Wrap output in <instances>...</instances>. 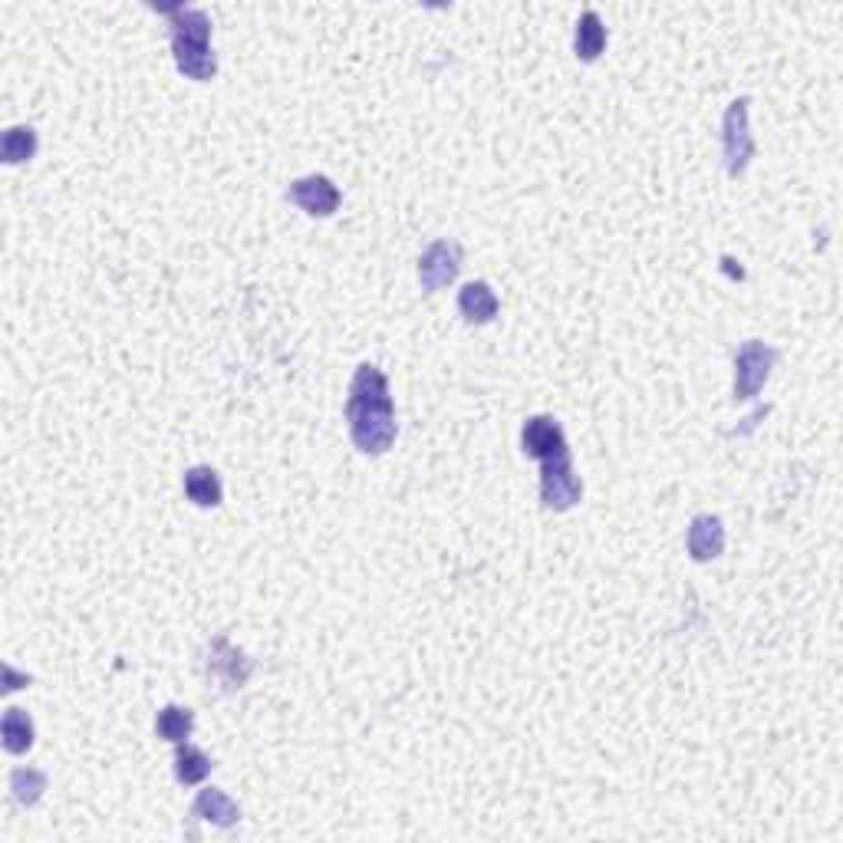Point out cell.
<instances>
[{"label": "cell", "instance_id": "cell-1", "mask_svg": "<svg viewBox=\"0 0 843 843\" xmlns=\"http://www.w3.org/2000/svg\"><path fill=\"white\" fill-rule=\"evenodd\" d=\"M347 429L357 452L363 455H385L395 445V402L389 392V379L373 363H363L353 373L347 395Z\"/></svg>", "mask_w": 843, "mask_h": 843}, {"label": "cell", "instance_id": "cell-2", "mask_svg": "<svg viewBox=\"0 0 843 843\" xmlns=\"http://www.w3.org/2000/svg\"><path fill=\"white\" fill-rule=\"evenodd\" d=\"M155 10L172 27V57H175L179 73L194 83L214 80L218 57L211 50V17L201 7H185V3H155Z\"/></svg>", "mask_w": 843, "mask_h": 843}, {"label": "cell", "instance_id": "cell-3", "mask_svg": "<svg viewBox=\"0 0 843 843\" xmlns=\"http://www.w3.org/2000/svg\"><path fill=\"white\" fill-rule=\"evenodd\" d=\"M749 96L742 99H732L729 109H725V119H722V149H725V172L732 179L745 175V169L751 165V155H754V136H751L749 126Z\"/></svg>", "mask_w": 843, "mask_h": 843}, {"label": "cell", "instance_id": "cell-4", "mask_svg": "<svg viewBox=\"0 0 843 843\" xmlns=\"http://www.w3.org/2000/svg\"><path fill=\"white\" fill-rule=\"evenodd\" d=\"M777 363V350L764 340H749L735 353V402L754 399Z\"/></svg>", "mask_w": 843, "mask_h": 843}, {"label": "cell", "instance_id": "cell-5", "mask_svg": "<svg viewBox=\"0 0 843 843\" xmlns=\"http://www.w3.org/2000/svg\"><path fill=\"white\" fill-rule=\"evenodd\" d=\"M462 261H465V251L455 238H439L432 241L422 258H419V283L425 293H439L442 287L455 283L459 271H462Z\"/></svg>", "mask_w": 843, "mask_h": 843}, {"label": "cell", "instance_id": "cell-6", "mask_svg": "<svg viewBox=\"0 0 843 843\" xmlns=\"http://www.w3.org/2000/svg\"><path fill=\"white\" fill-rule=\"evenodd\" d=\"M583 498V481L573 471V455L541 462V504L548 511H570Z\"/></svg>", "mask_w": 843, "mask_h": 843}, {"label": "cell", "instance_id": "cell-7", "mask_svg": "<svg viewBox=\"0 0 843 843\" xmlns=\"http://www.w3.org/2000/svg\"><path fill=\"white\" fill-rule=\"evenodd\" d=\"M521 449L534 462H551V459L570 455L563 425L554 415H531L521 429Z\"/></svg>", "mask_w": 843, "mask_h": 843}, {"label": "cell", "instance_id": "cell-8", "mask_svg": "<svg viewBox=\"0 0 843 843\" xmlns=\"http://www.w3.org/2000/svg\"><path fill=\"white\" fill-rule=\"evenodd\" d=\"M287 201L297 204L300 211H307L310 218H330V214H337L343 194H340V188L333 185V179L313 172V175H303V179L290 182Z\"/></svg>", "mask_w": 843, "mask_h": 843}, {"label": "cell", "instance_id": "cell-9", "mask_svg": "<svg viewBox=\"0 0 843 843\" xmlns=\"http://www.w3.org/2000/svg\"><path fill=\"white\" fill-rule=\"evenodd\" d=\"M204 669H208V682H218L221 689L234 692L248 682L251 675V659L244 656L241 650H234L224 636L211 640L208 646V659H204Z\"/></svg>", "mask_w": 843, "mask_h": 843}, {"label": "cell", "instance_id": "cell-10", "mask_svg": "<svg viewBox=\"0 0 843 843\" xmlns=\"http://www.w3.org/2000/svg\"><path fill=\"white\" fill-rule=\"evenodd\" d=\"M685 551L695 563H709L725 551V524L719 514H695L685 534Z\"/></svg>", "mask_w": 843, "mask_h": 843}, {"label": "cell", "instance_id": "cell-11", "mask_svg": "<svg viewBox=\"0 0 843 843\" xmlns=\"http://www.w3.org/2000/svg\"><path fill=\"white\" fill-rule=\"evenodd\" d=\"M191 817L194 821H208V824L228 831V827H234L241 821V807L221 787H201L198 797H194V804H191Z\"/></svg>", "mask_w": 843, "mask_h": 843}, {"label": "cell", "instance_id": "cell-12", "mask_svg": "<svg viewBox=\"0 0 843 843\" xmlns=\"http://www.w3.org/2000/svg\"><path fill=\"white\" fill-rule=\"evenodd\" d=\"M459 313L469 323H491L501 313V300L491 290V283L471 281L459 290Z\"/></svg>", "mask_w": 843, "mask_h": 843}, {"label": "cell", "instance_id": "cell-13", "mask_svg": "<svg viewBox=\"0 0 843 843\" xmlns=\"http://www.w3.org/2000/svg\"><path fill=\"white\" fill-rule=\"evenodd\" d=\"M603 50H606V27H603V20H600L596 10H583L580 20H576V30H573V53H576V60L593 63V60H600Z\"/></svg>", "mask_w": 843, "mask_h": 843}, {"label": "cell", "instance_id": "cell-14", "mask_svg": "<svg viewBox=\"0 0 843 843\" xmlns=\"http://www.w3.org/2000/svg\"><path fill=\"white\" fill-rule=\"evenodd\" d=\"M185 498L198 508H218L224 501V484L221 474L211 465H194L185 471Z\"/></svg>", "mask_w": 843, "mask_h": 843}, {"label": "cell", "instance_id": "cell-15", "mask_svg": "<svg viewBox=\"0 0 843 843\" xmlns=\"http://www.w3.org/2000/svg\"><path fill=\"white\" fill-rule=\"evenodd\" d=\"M33 739H37L33 719H30L23 709L10 705V709L3 712V722H0V742H3V751H7V754H27V751L33 749Z\"/></svg>", "mask_w": 843, "mask_h": 843}, {"label": "cell", "instance_id": "cell-16", "mask_svg": "<svg viewBox=\"0 0 843 843\" xmlns=\"http://www.w3.org/2000/svg\"><path fill=\"white\" fill-rule=\"evenodd\" d=\"M37 129L33 126H10L0 139V159L3 165H20V162H30L37 155Z\"/></svg>", "mask_w": 843, "mask_h": 843}, {"label": "cell", "instance_id": "cell-17", "mask_svg": "<svg viewBox=\"0 0 843 843\" xmlns=\"http://www.w3.org/2000/svg\"><path fill=\"white\" fill-rule=\"evenodd\" d=\"M191 732H194V712L191 709H185V705H165V709H159V715H155V735L162 742L182 745V742L191 739Z\"/></svg>", "mask_w": 843, "mask_h": 843}, {"label": "cell", "instance_id": "cell-18", "mask_svg": "<svg viewBox=\"0 0 843 843\" xmlns=\"http://www.w3.org/2000/svg\"><path fill=\"white\" fill-rule=\"evenodd\" d=\"M47 784H50V777H47V771H40V767H13V771H10V794H13V801L23 804V807H33V804L43 797Z\"/></svg>", "mask_w": 843, "mask_h": 843}, {"label": "cell", "instance_id": "cell-19", "mask_svg": "<svg viewBox=\"0 0 843 843\" xmlns=\"http://www.w3.org/2000/svg\"><path fill=\"white\" fill-rule=\"evenodd\" d=\"M211 757L204 754L201 749H194V745H188V742H182V745H175V777L185 784V787H191V784H201L208 774H211Z\"/></svg>", "mask_w": 843, "mask_h": 843}, {"label": "cell", "instance_id": "cell-20", "mask_svg": "<svg viewBox=\"0 0 843 843\" xmlns=\"http://www.w3.org/2000/svg\"><path fill=\"white\" fill-rule=\"evenodd\" d=\"M17 682H30V675H23V679H20V675L13 672V665H7V682H3V692H13V689H20Z\"/></svg>", "mask_w": 843, "mask_h": 843}]
</instances>
